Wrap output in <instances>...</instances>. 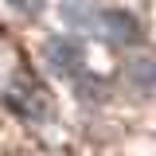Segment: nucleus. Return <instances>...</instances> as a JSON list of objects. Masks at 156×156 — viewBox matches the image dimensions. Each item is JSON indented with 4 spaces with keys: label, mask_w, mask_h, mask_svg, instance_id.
<instances>
[{
    "label": "nucleus",
    "mask_w": 156,
    "mask_h": 156,
    "mask_svg": "<svg viewBox=\"0 0 156 156\" xmlns=\"http://www.w3.org/2000/svg\"><path fill=\"white\" fill-rule=\"evenodd\" d=\"M16 16H23V20H35V16H43V8H47V0H4Z\"/></svg>",
    "instance_id": "39448f33"
},
{
    "label": "nucleus",
    "mask_w": 156,
    "mask_h": 156,
    "mask_svg": "<svg viewBox=\"0 0 156 156\" xmlns=\"http://www.w3.org/2000/svg\"><path fill=\"white\" fill-rule=\"evenodd\" d=\"M43 58H47V66L58 70V74H74L78 66H82V43L78 39H66V35H55V39H47Z\"/></svg>",
    "instance_id": "f03ea898"
},
{
    "label": "nucleus",
    "mask_w": 156,
    "mask_h": 156,
    "mask_svg": "<svg viewBox=\"0 0 156 156\" xmlns=\"http://www.w3.org/2000/svg\"><path fill=\"white\" fill-rule=\"evenodd\" d=\"M98 31L109 39V43H121V47L140 43V23H136V16L121 12V8H105V12H98Z\"/></svg>",
    "instance_id": "f257e3e1"
},
{
    "label": "nucleus",
    "mask_w": 156,
    "mask_h": 156,
    "mask_svg": "<svg viewBox=\"0 0 156 156\" xmlns=\"http://www.w3.org/2000/svg\"><path fill=\"white\" fill-rule=\"evenodd\" d=\"M58 16L66 20L74 31H98V12L90 0H62L58 4Z\"/></svg>",
    "instance_id": "20e7f679"
},
{
    "label": "nucleus",
    "mask_w": 156,
    "mask_h": 156,
    "mask_svg": "<svg viewBox=\"0 0 156 156\" xmlns=\"http://www.w3.org/2000/svg\"><path fill=\"white\" fill-rule=\"evenodd\" d=\"M125 86L133 98H156V58H133L125 66Z\"/></svg>",
    "instance_id": "7ed1b4c3"
}]
</instances>
